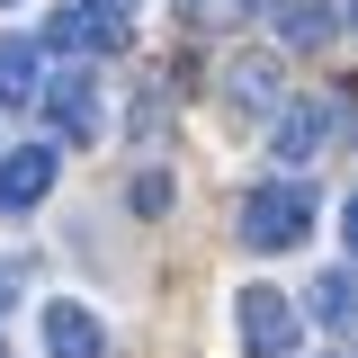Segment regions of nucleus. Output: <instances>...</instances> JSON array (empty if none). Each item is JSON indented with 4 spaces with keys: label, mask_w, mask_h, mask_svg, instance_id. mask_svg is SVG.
Listing matches in <instances>:
<instances>
[{
    "label": "nucleus",
    "mask_w": 358,
    "mask_h": 358,
    "mask_svg": "<svg viewBox=\"0 0 358 358\" xmlns=\"http://www.w3.org/2000/svg\"><path fill=\"white\" fill-rule=\"evenodd\" d=\"M233 322H242V350L251 358H287L305 341V313L287 305L278 287H242V296H233Z\"/></svg>",
    "instance_id": "nucleus-3"
},
{
    "label": "nucleus",
    "mask_w": 358,
    "mask_h": 358,
    "mask_svg": "<svg viewBox=\"0 0 358 358\" xmlns=\"http://www.w3.org/2000/svg\"><path fill=\"white\" fill-rule=\"evenodd\" d=\"M45 45H54V54H126V45H134V18L108 9V0H72V9L45 18Z\"/></svg>",
    "instance_id": "nucleus-2"
},
{
    "label": "nucleus",
    "mask_w": 358,
    "mask_h": 358,
    "mask_svg": "<svg viewBox=\"0 0 358 358\" xmlns=\"http://www.w3.org/2000/svg\"><path fill=\"white\" fill-rule=\"evenodd\" d=\"M45 350H54V358H99V350H108V331H99V313H90V305L63 296V305H45Z\"/></svg>",
    "instance_id": "nucleus-7"
},
{
    "label": "nucleus",
    "mask_w": 358,
    "mask_h": 358,
    "mask_svg": "<svg viewBox=\"0 0 358 358\" xmlns=\"http://www.w3.org/2000/svg\"><path fill=\"white\" fill-rule=\"evenodd\" d=\"M179 18H188V27H233L242 0H179Z\"/></svg>",
    "instance_id": "nucleus-12"
},
{
    "label": "nucleus",
    "mask_w": 358,
    "mask_h": 358,
    "mask_svg": "<svg viewBox=\"0 0 358 358\" xmlns=\"http://www.w3.org/2000/svg\"><path fill=\"white\" fill-rule=\"evenodd\" d=\"M108 9H117V0H108Z\"/></svg>",
    "instance_id": "nucleus-14"
},
{
    "label": "nucleus",
    "mask_w": 358,
    "mask_h": 358,
    "mask_svg": "<svg viewBox=\"0 0 358 358\" xmlns=\"http://www.w3.org/2000/svg\"><path fill=\"white\" fill-rule=\"evenodd\" d=\"M224 81H233V108H242V117H268V108H287V81H278V63H260V54H251V63H233Z\"/></svg>",
    "instance_id": "nucleus-9"
},
{
    "label": "nucleus",
    "mask_w": 358,
    "mask_h": 358,
    "mask_svg": "<svg viewBox=\"0 0 358 358\" xmlns=\"http://www.w3.org/2000/svg\"><path fill=\"white\" fill-rule=\"evenodd\" d=\"M296 313H313V322H331V331H341V322H350V278H341V268H331V278H313V305H296Z\"/></svg>",
    "instance_id": "nucleus-11"
},
{
    "label": "nucleus",
    "mask_w": 358,
    "mask_h": 358,
    "mask_svg": "<svg viewBox=\"0 0 358 358\" xmlns=\"http://www.w3.org/2000/svg\"><path fill=\"white\" fill-rule=\"evenodd\" d=\"M0 305H9V268H0Z\"/></svg>",
    "instance_id": "nucleus-13"
},
{
    "label": "nucleus",
    "mask_w": 358,
    "mask_h": 358,
    "mask_svg": "<svg viewBox=\"0 0 358 358\" xmlns=\"http://www.w3.org/2000/svg\"><path fill=\"white\" fill-rule=\"evenodd\" d=\"M9 99H36V45L27 36H0V108Z\"/></svg>",
    "instance_id": "nucleus-10"
},
{
    "label": "nucleus",
    "mask_w": 358,
    "mask_h": 358,
    "mask_svg": "<svg viewBox=\"0 0 358 358\" xmlns=\"http://www.w3.org/2000/svg\"><path fill=\"white\" fill-rule=\"evenodd\" d=\"M305 233H313V197H305V188L268 179V188L242 197V242H251V251H296Z\"/></svg>",
    "instance_id": "nucleus-1"
},
{
    "label": "nucleus",
    "mask_w": 358,
    "mask_h": 358,
    "mask_svg": "<svg viewBox=\"0 0 358 358\" xmlns=\"http://www.w3.org/2000/svg\"><path fill=\"white\" fill-rule=\"evenodd\" d=\"M54 171H63L54 143H18V152H0V215H27L45 188H54Z\"/></svg>",
    "instance_id": "nucleus-5"
},
{
    "label": "nucleus",
    "mask_w": 358,
    "mask_h": 358,
    "mask_svg": "<svg viewBox=\"0 0 358 358\" xmlns=\"http://www.w3.org/2000/svg\"><path fill=\"white\" fill-rule=\"evenodd\" d=\"M331 134H341V99H287V108H278V126H268V143H278V162H287V171H305V162L331 152Z\"/></svg>",
    "instance_id": "nucleus-4"
},
{
    "label": "nucleus",
    "mask_w": 358,
    "mask_h": 358,
    "mask_svg": "<svg viewBox=\"0 0 358 358\" xmlns=\"http://www.w3.org/2000/svg\"><path fill=\"white\" fill-rule=\"evenodd\" d=\"M268 18H278V45L287 54H331L341 45V9L331 0H268Z\"/></svg>",
    "instance_id": "nucleus-6"
},
{
    "label": "nucleus",
    "mask_w": 358,
    "mask_h": 358,
    "mask_svg": "<svg viewBox=\"0 0 358 358\" xmlns=\"http://www.w3.org/2000/svg\"><path fill=\"white\" fill-rule=\"evenodd\" d=\"M45 117H54V134H72V143H90V134H99V81H81V72H63V81L45 90Z\"/></svg>",
    "instance_id": "nucleus-8"
}]
</instances>
